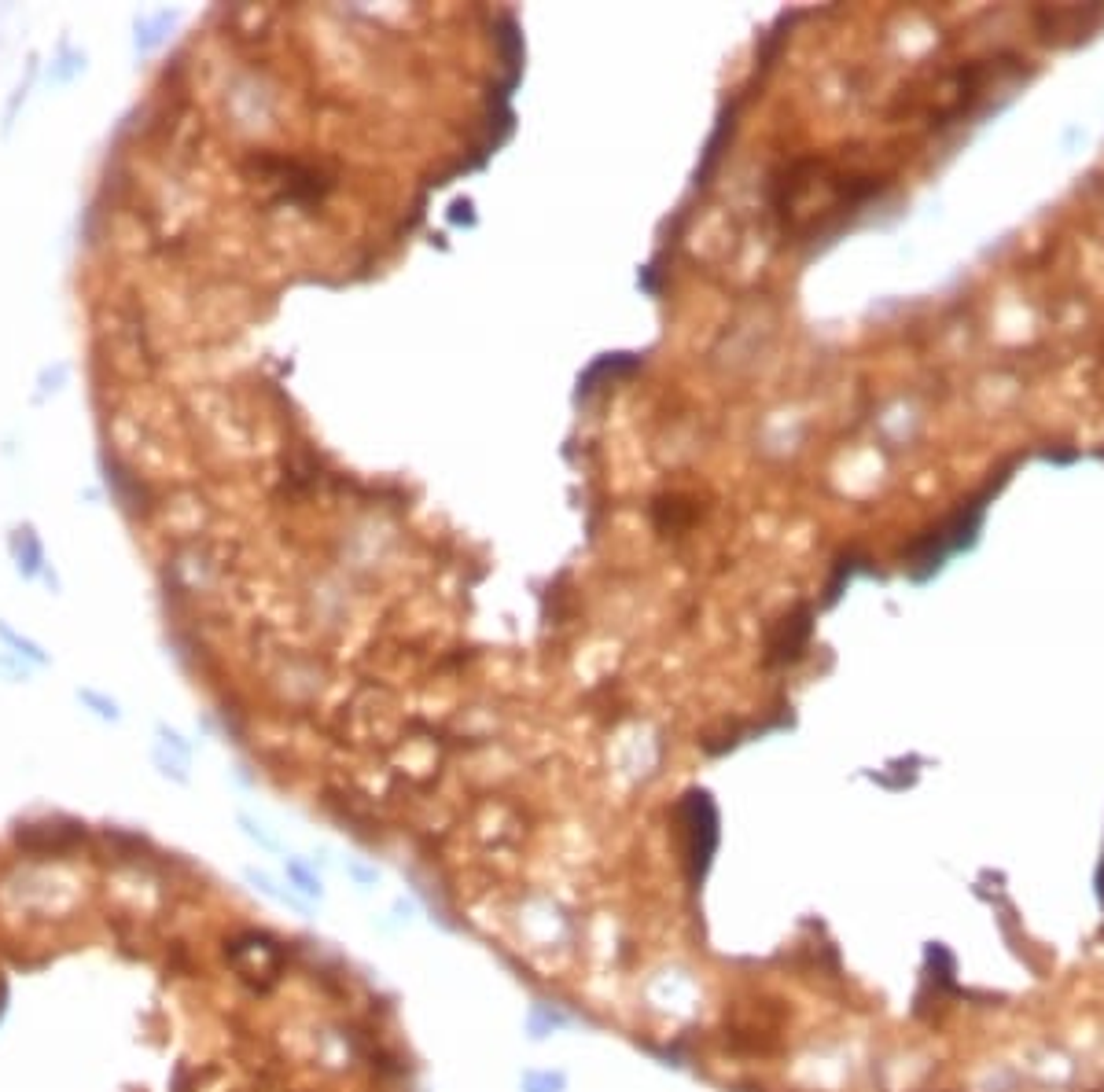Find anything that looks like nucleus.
I'll use <instances>...</instances> for the list:
<instances>
[{"label": "nucleus", "instance_id": "obj_1", "mask_svg": "<svg viewBox=\"0 0 1104 1092\" xmlns=\"http://www.w3.org/2000/svg\"><path fill=\"white\" fill-rule=\"evenodd\" d=\"M563 1085H568V1078H563V1074H527L523 1078L527 1092H560Z\"/></svg>", "mask_w": 1104, "mask_h": 1092}]
</instances>
